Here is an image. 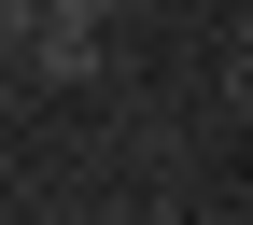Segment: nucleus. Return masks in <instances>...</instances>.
I'll return each instance as SVG.
<instances>
[{"mask_svg":"<svg viewBox=\"0 0 253 225\" xmlns=\"http://www.w3.org/2000/svg\"><path fill=\"white\" fill-rule=\"evenodd\" d=\"M14 43H28V0H0V71H14Z\"/></svg>","mask_w":253,"mask_h":225,"instance_id":"f257e3e1","label":"nucleus"},{"mask_svg":"<svg viewBox=\"0 0 253 225\" xmlns=\"http://www.w3.org/2000/svg\"><path fill=\"white\" fill-rule=\"evenodd\" d=\"M99 14H141V0H99Z\"/></svg>","mask_w":253,"mask_h":225,"instance_id":"f03ea898","label":"nucleus"},{"mask_svg":"<svg viewBox=\"0 0 253 225\" xmlns=\"http://www.w3.org/2000/svg\"><path fill=\"white\" fill-rule=\"evenodd\" d=\"M211 225H239V211H211Z\"/></svg>","mask_w":253,"mask_h":225,"instance_id":"7ed1b4c3","label":"nucleus"}]
</instances>
